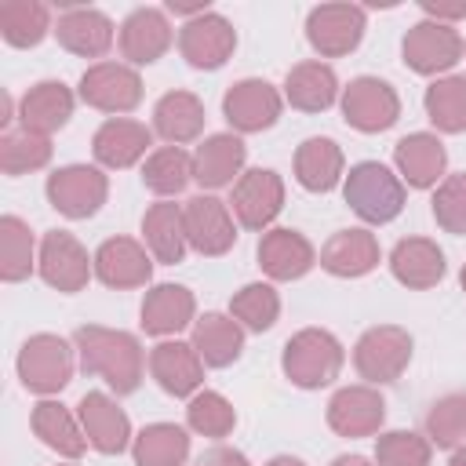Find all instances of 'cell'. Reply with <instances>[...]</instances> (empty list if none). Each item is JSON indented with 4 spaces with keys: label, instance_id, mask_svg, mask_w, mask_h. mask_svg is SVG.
Returning <instances> with one entry per match:
<instances>
[{
    "label": "cell",
    "instance_id": "d4e9b609",
    "mask_svg": "<svg viewBox=\"0 0 466 466\" xmlns=\"http://www.w3.org/2000/svg\"><path fill=\"white\" fill-rule=\"evenodd\" d=\"M393 160H397V171L404 175L408 186L415 189H430L437 186V178L444 175V164H448V153H444V142L430 131H415V135H404L393 149Z\"/></svg>",
    "mask_w": 466,
    "mask_h": 466
},
{
    "label": "cell",
    "instance_id": "e575fe53",
    "mask_svg": "<svg viewBox=\"0 0 466 466\" xmlns=\"http://www.w3.org/2000/svg\"><path fill=\"white\" fill-rule=\"evenodd\" d=\"M342 149L331 138H306L295 149V178L309 193H328L342 178Z\"/></svg>",
    "mask_w": 466,
    "mask_h": 466
},
{
    "label": "cell",
    "instance_id": "277c9868",
    "mask_svg": "<svg viewBox=\"0 0 466 466\" xmlns=\"http://www.w3.org/2000/svg\"><path fill=\"white\" fill-rule=\"evenodd\" d=\"M18 379L29 393H58L73 379V350L62 335L40 331L18 350Z\"/></svg>",
    "mask_w": 466,
    "mask_h": 466
},
{
    "label": "cell",
    "instance_id": "5bb4252c",
    "mask_svg": "<svg viewBox=\"0 0 466 466\" xmlns=\"http://www.w3.org/2000/svg\"><path fill=\"white\" fill-rule=\"evenodd\" d=\"M178 47H182V58L197 69H218L233 47H237V29L229 25V18L208 11L200 18H189L178 33Z\"/></svg>",
    "mask_w": 466,
    "mask_h": 466
},
{
    "label": "cell",
    "instance_id": "ac0fdd59",
    "mask_svg": "<svg viewBox=\"0 0 466 466\" xmlns=\"http://www.w3.org/2000/svg\"><path fill=\"white\" fill-rule=\"evenodd\" d=\"M95 273L106 288H142L153 277V262L138 240L109 237L95 251Z\"/></svg>",
    "mask_w": 466,
    "mask_h": 466
},
{
    "label": "cell",
    "instance_id": "1f68e13d",
    "mask_svg": "<svg viewBox=\"0 0 466 466\" xmlns=\"http://www.w3.org/2000/svg\"><path fill=\"white\" fill-rule=\"evenodd\" d=\"M153 127L164 142H193L204 127V102L193 91H167L153 109Z\"/></svg>",
    "mask_w": 466,
    "mask_h": 466
},
{
    "label": "cell",
    "instance_id": "30bf717a",
    "mask_svg": "<svg viewBox=\"0 0 466 466\" xmlns=\"http://www.w3.org/2000/svg\"><path fill=\"white\" fill-rule=\"evenodd\" d=\"M36 266H40V277H44L55 291L73 295V291H80V288L87 284L95 258H87L84 244H80L73 233L51 229V233H44V240H40V258H36Z\"/></svg>",
    "mask_w": 466,
    "mask_h": 466
},
{
    "label": "cell",
    "instance_id": "816d5d0a",
    "mask_svg": "<svg viewBox=\"0 0 466 466\" xmlns=\"http://www.w3.org/2000/svg\"><path fill=\"white\" fill-rule=\"evenodd\" d=\"M448 466H466V444L462 448H455V455H451V462Z\"/></svg>",
    "mask_w": 466,
    "mask_h": 466
},
{
    "label": "cell",
    "instance_id": "7bdbcfd3",
    "mask_svg": "<svg viewBox=\"0 0 466 466\" xmlns=\"http://www.w3.org/2000/svg\"><path fill=\"white\" fill-rule=\"evenodd\" d=\"M229 309H233V317H237L244 328H251V331H266V328L277 324L280 295H277L269 284H244V288L233 295Z\"/></svg>",
    "mask_w": 466,
    "mask_h": 466
},
{
    "label": "cell",
    "instance_id": "f5cc1de1",
    "mask_svg": "<svg viewBox=\"0 0 466 466\" xmlns=\"http://www.w3.org/2000/svg\"><path fill=\"white\" fill-rule=\"evenodd\" d=\"M459 280H462V291H466V266H462V277Z\"/></svg>",
    "mask_w": 466,
    "mask_h": 466
},
{
    "label": "cell",
    "instance_id": "cb8c5ba5",
    "mask_svg": "<svg viewBox=\"0 0 466 466\" xmlns=\"http://www.w3.org/2000/svg\"><path fill=\"white\" fill-rule=\"evenodd\" d=\"M153 142V131L138 120H127V116H109L95 138H91V153L98 164L106 167H131Z\"/></svg>",
    "mask_w": 466,
    "mask_h": 466
},
{
    "label": "cell",
    "instance_id": "f6af8a7d",
    "mask_svg": "<svg viewBox=\"0 0 466 466\" xmlns=\"http://www.w3.org/2000/svg\"><path fill=\"white\" fill-rule=\"evenodd\" d=\"M379 466H430V441L411 430H390L375 441Z\"/></svg>",
    "mask_w": 466,
    "mask_h": 466
},
{
    "label": "cell",
    "instance_id": "8d00e7d4",
    "mask_svg": "<svg viewBox=\"0 0 466 466\" xmlns=\"http://www.w3.org/2000/svg\"><path fill=\"white\" fill-rule=\"evenodd\" d=\"M193 178V157L182 146H160L149 153L146 167H142V186L157 197H175L189 186Z\"/></svg>",
    "mask_w": 466,
    "mask_h": 466
},
{
    "label": "cell",
    "instance_id": "e0dca14e",
    "mask_svg": "<svg viewBox=\"0 0 466 466\" xmlns=\"http://www.w3.org/2000/svg\"><path fill=\"white\" fill-rule=\"evenodd\" d=\"M80 426L87 433V444L98 448L102 455H120L131 441V422L124 408L102 390H91L80 397Z\"/></svg>",
    "mask_w": 466,
    "mask_h": 466
},
{
    "label": "cell",
    "instance_id": "bcb514c9",
    "mask_svg": "<svg viewBox=\"0 0 466 466\" xmlns=\"http://www.w3.org/2000/svg\"><path fill=\"white\" fill-rule=\"evenodd\" d=\"M433 218L448 233H466V171L448 175L433 193Z\"/></svg>",
    "mask_w": 466,
    "mask_h": 466
},
{
    "label": "cell",
    "instance_id": "d6a6232c",
    "mask_svg": "<svg viewBox=\"0 0 466 466\" xmlns=\"http://www.w3.org/2000/svg\"><path fill=\"white\" fill-rule=\"evenodd\" d=\"M193 350L200 353L204 364L226 368L244 350V328L233 317H226V313H204L193 324Z\"/></svg>",
    "mask_w": 466,
    "mask_h": 466
},
{
    "label": "cell",
    "instance_id": "7402d4cb",
    "mask_svg": "<svg viewBox=\"0 0 466 466\" xmlns=\"http://www.w3.org/2000/svg\"><path fill=\"white\" fill-rule=\"evenodd\" d=\"M69 116H73V91L62 80H40L18 102L22 127L36 131V135H51V131L66 127Z\"/></svg>",
    "mask_w": 466,
    "mask_h": 466
},
{
    "label": "cell",
    "instance_id": "52a82bcc",
    "mask_svg": "<svg viewBox=\"0 0 466 466\" xmlns=\"http://www.w3.org/2000/svg\"><path fill=\"white\" fill-rule=\"evenodd\" d=\"M342 116H346L350 127H357L364 135H375V131H386V127L397 124L400 98H397V91L386 80H379V76H357L342 91Z\"/></svg>",
    "mask_w": 466,
    "mask_h": 466
},
{
    "label": "cell",
    "instance_id": "d590c367",
    "mask_svg": "<svg viewBox=\"0 0 466 466\" xmlns=\"http://www.w3.org/2000/svg\"><path fill=\"white\" fill-rule=\"evenodd\" d=\"M51 29V11L40 0H0V33L11 47H36Z\"/></svg>",
    "mask_w": 466,
    "mask_h": 466
},
{
    "label": "cell",
    "instance_id": "7dc6e473",
    "mask_svg": "<svg viewBox=\"0 0 466 466\" xmlns=\"http://www.w3.org/2000/svg\"><path fill=\"white\" fill-rule=\"evenodd\" d=\"M200 466H251V462L244 459V451L218 444V448H211V451L204 455V462H200Z\"/></svg>",
    "mask_w": 466,
    "mask_h": 466
},
{
    "label": "cell",
    "instance_id": "44dd1931",
    "mask_svg": "<svg viewBox=\"0 0 466 466\" xmlns=\"http://www.w3.org/2000/svg\"><path fill=\"white\" fill-rule=\"evenodd\" d=\"M317 262L313 244L299 233V229H269L258 240V266L273 277V280H299L302 273H309V266Z\"/></svg>",
    "mask_w": 466,
    "mask_h": 466
},
{
    "label": "cell",
    "instance_id": "ffe728a7",
    "mask_svg": "<svg viewBox=\"0 0 466 466\" xmlns=\"http://www.w3.org/2000/svg\"><path fill=\"white\" fill-rule=\"evenodd\" d=\"M171 47V25L160 7H138L120 25V51L135 66L157 62Z\"/></svg>",
    "mask_w": 466,
    "mask_h": 466
},
{
    "label": "cell",
    "instance_id": "ba28073f",
    "mask_svg": "<svg viewBox=\"0 0 466 466\" xmlns=\"http://www.w3.org/2000/svg\"><path fill=\"white\" fill-rule=\"evenodd\" d=\"M462 51H466V47H462L459 29H451V25H444V22H433V18L415 22V25L404 33V44H400L404 62H408L415 73H422V76H433V73L451 69V66L462 58Z\"/></svg>",
    "mask_w": 466,
    "mask_h": 466
},
{
    "label": "cell",
    "instance_id": "9a60e30c",
    "mask_svg": "<svg viewBox=\"0 0 466 466\" xmlns=\"http://www.w3.org/2000/svg\"><path fill=\"white\" fill-rule=\"evenodd\" d=\"M222 113H226V120H229L237 131H244V135L266 131V127H273L277 116H280V95H277L273 84L248 76V80H237V84L226 91Z\"/></svg>",
    "mask_w": 466,
    "mask_h": 466
},
{
    "label": "cell",
    "instance_id": "836d02e7",
    "mask_svg": "<svg viewBox=\"0 0 466 466\" xmlns=\"http://www.w3.org/2000/svg\"><path fill=\"white\" fill-rule=\"evenodd\" d=\"M29 422H33V433H36L51 451H58V455H66V459H80V455H84L87 433H84V426L69 415V408H62L58 400H40V404L33 408Z\"/></svg>",
    "mask_w": 466,
    "mask_h": 466
},
{
    "label": "cell",
    "instance_id": "f546056e",
    "mask_svg": "<svg viewBox=\"0 0 466 466\" xmlns=\"http://www.w3.org/2000/svg\"><path fill=\"white\" fill-rule=\"evenodd\" d=\"M193 291L182 284H157L142 299V328L149 335H175L193 320Z\"/></svg>",
    "mask_w": 466,
    "mask_h": 466
},
{
    "label": "cell",
    "instance_id": "8992f818",
    "mask_svg": "<svg viewBox=\"0 0 466 466\" xmlns=\"http://www.w3.org/2000/svg\"><path fill=\"white\" fill-rule=\"evenodd\" d=\"M109 197V182L91 164H66L47 175V200L66 218H91Z\"/></svg>",
    "mask_w": 466,
    "mask_h": 466
},
{
    "label": "cell",
    "instance_id": "ab89813d",
    "mask_svg": "<svg viewBox=\"0 0 466 466\" xmlns=\"http://www.w3.org/2000/svg\"><path fill=\"white\" fill-rule=\"evenodd\" d=\"M33 273V233L18 215L0 218V277L7 284Z\"/></svg>",
    "mask_w": 466,
    "mask_h": 466
},
{
    "label": "cell",
    "instance_id": "9c48e42d",
    "mask_svg": "<svg viewBox=\"0 0 466 466\" xmlns=\"http://www.w3.org/2000/svg\"><path fill=\"white\" fill-rule=\"evenodd\" d=\"M80 98L102 113H131L142 102V76L124 62H98L84 69Z\"/></svg>",
    "mask_w": 466,
    "mask_h": 466
},
{
    "label": "cell",
    "instance_id": "f1b7e54d",
    "mask_svg": "<svg viewBox=\"0 0 466 466\" xmlns=\"http://www.w3.org/2000/svg\"><path fill=\"white\" fill-rule=\"evenodd\" d=\"M339 95V76L328 62H299L288 69L284 80V98L302 109V113H320L335 102Z\"/></svg>",
    "mask_w": 466,
    "mask_h": 466
},
{
    "label": "cell",
    "instance_id": "83f0119b",
    "mask_svg": "<svg viewBox=\"0 0 466 466\" xmlns=\"http://www.w3.org/2000/svg\"><path fill=\"white\" fill-rule=\"evenodd\" d=\"M390 269L404 288L426 291L444 277V251L430 237H404L390 255Z\"/></svg>",
    "mask_w": 466,
    "mask_h": 466
},
{
    "label": "cell",
    "instance_id": "d6986e66",
    "mask_svg": "<svg viewBox=\"0 0 466 466\" xmlns=\"http://www.w3.org/2000/svg\"><path fill=\"white\" fill-rule=\"evenodd\" d=\"M149 371L171 397H189L204 382V360L193 342H157L149 353Z\"/></svg>",
    "mask_w": 466,
    "mask_h": 466
},
{
    "label": "cell",
    "instance_id": "484cf974",
    "mask_svg": "<svg viewBox=\"0 0 466 466\" xmlns=\"http://www.w3.org/2000/svg\"><path fill=\"white\" fill-rule=\"evenodd\" d=\"M244 160H248V146L237 135H226V131L211 135L193 153V178L204 189H222L240 175Z\"/></svg>",
    "mask_w": 466,
    "mask_h": 466
},
{
    "label": "cell",
    "instance_id": "7a4b0ae2",
    "mask_svg": "<svg viewBox=\"0 0 466 466\" xmlns=\"http://www.w3.org/2000/svg\"><path fill=\"white\" fill-rule=\"evenodd\" d=\"M342 346L331 331L324 328H302L295 331L288 342H284V357H280V368L284 375L302 386V390H320L328 382L339 379L342 371Z\"/></svg>",
    "mask_w": 466,
    "mask_h": 466
},
{
    "label": "cell",
    "instance_id": "5b68a950",
    "mask_svg": "<svg viewBox=\"0 0 466 466\" xmlns=\"http://www.w3.org/2000/svg\"><path fill=\"white\" fill-rule=\"evenodd\" d=\"M411 360V335L397 324L368 328L353 346V364L368 382H393Z\"/></svg>",
    "mask_w": 466,
    "mask_h": 466
},
{
    "label": "cell",
    "instance_id": "6da1fadb",
    "mask_svg": "<svg viewBox=\"0 0 466 466\" xmlns=\"http://www.w3.org/2000/svg\"><path fill=\"white\" fill-rule=\"evenodd\" d=\"M76 350L80 368L87 375H98L116 393H135L142 382V346L131 331L84 324L76 328Z\"/></svg>",
    "mask_w": 466,
    "mask_h": 466
},
{
    "label": "cell",
    "instance_id": "2e32d148",
    "mask_svg": "<svg viewBox=\"0 0 466 466\" xmlns=\"http://www.w3.org/2000/svg\"><path fill=\"white\" fill-rule=\"evenodd\" d=\"M386 419V400L375 386H346L328 400V426L339 437H371Z\"/></svg>",
    "mask_w": 466,
    "mask_h": 466
},
{
    "label": "cell",
    "instance_id": "f907efd6",
    "mask_svg": "<svg viewBox=\"0 0 466 466\" xmlns=\"http://www.w3.org/2000/svg\"><path fill=\"white\" fill-rule=\"evenodd\" d=\"M266 466H306L302 459H295V455H277V459H269Z\"/></svg>",
    "mask_w": 466,
    "mask_h": 466
},
{
    "label": "cell",
    "instance_id": "b9f144b4",
    "mask_svg": "<svg viewBox=\"0 0 466 466\" xmlns=\"http://www.w3.org/2000/svg\"><path fill=\"white\" fill-rule=\"evenodd\" d=\"M426 437L437 448L466 444V393H444L426 411Z\"/></svg>",
    "mask_w": 466,
    "mask_h": 466
},
{
    "label": "cell",
    "instance_id": "681fc988",
    "mask_svg": "<svg viewBox=\"0 0 466 466\" xmlns=\"http://www.w3.org/2000/svg\"><path fill=\"white\" fill-rule=\"evenodd\" d=\"M331 466H371V462H368L364 455H339Z\"/></svg>",
    "mask_w": 466,
    "mask_h": 466
},
{
    "label": "cell",
    "instance_id": "4fadbf2b",
    "mask_svg": "<svg viewBox=\"0 0 466 466\" xmlns=\"http://www.w3.org/2000/svg\"><path fill=\"white\" fill-rule=\"evenodd\" d=\"M229 204H233L240 226H248V229H266V226L280 215V208H284V182H280V175L269 171V167H251V171H244V175L237 178Z\"/></svg>",
    "mask_w": 466,
    "mask_h": 466
},
{
    "label": "cell",
    "instance_id": "74e56055",
    "mask_svg": "<svg viewBox=\"0 0 466 466\" xmlns=\"http://www.w3.org/2000/svg\"><path fill=\"white\" fill-rule=\"evenodd\" d=\"M189 437L175 422H153L135 437V466H182Z\"/></svg>",
    "mask_w": 466,
    "mask_h": 466
},
{
    "label": "cell",
    "instance_id": "f35d334b",
    "mask_svg": "<svg viewBox=\"0 0 466 466\" xmlns=\"http://www.w3.org/2000/svg\"><path fill=\"white\" fill-rule=\"evenodd\" d=\"M426 116L437 131H466V76H441L426 87Z\"/></svg>",
    "mask_w": 466,
    "mask_h": 466
},
{
    "label": "cell",
    "instance_id": "7c38bea8",
    "mask_svg": "<svg viewBox=\"0 0 466 466\" xmlns=\"http://www.w3.org/2000/svg\"><path fill=\"white\" fill-rule=\"evenodd\" d=\"M182 218H186V240L200 255H226L237 240V226H233L229 208L211 193L186 200Z\"/></svg>",
    "mask_w": 466,
    "mask_h": 466
},
{
    "label": "cell",
    "instance_id": "3957f363",
    "mask_svg": "<svg viewBox=\"0 0 466 466\" xmlns=\"http://www.w3.org/2000/svg\"><path fill=\"white\" fill-rule=\"evenodd\" d=\"M346 204L364 218V222H390L404 208V182L379 160H360L346 175Z\"/></svg>",
    "mask_w": 466,
    "mask_h": 466
},
{
    "label": "cell",
    "instance_id": "8fae6325",
    "mask_svg": "<svg viewBox=\"0 0 466 466\" xmlns=\"http://www.w3.org/2000/svg\"><path fill=\"white\" fill-rule=\"evenodd\" d=\"M306 36L324 58L350 55L364 36V7H357V4H320L306 18Z\"/></svg>",
    "mask_w": 466,
    "mask_h": 466
},
{
    "label": "cell",
    "instance_id": "60d3db41",
    "mask_svg": "<svg viewBox=\"0 0 466 466\" xmlns=\"http://www.w3.org/2000/svg\"><path fill=\"white\" fill-rule=\"evenodd\" d=\"M51 160V138L47 135H36V131H4L0 138V167L4 175H25V171H36Z\"/></svg>",
    "mask_w": 466,
    "mask_h": 466
},
{
    "label": "cell",
    "instance_id": "4dcf8cb0",
    "mask_svg": "<svg viewBox=\"0 0 466 466\" xmlns=\"http://www.w3.org/2000/svg\"><path fill=\"white\" fill-rule=\"evenodd\" d=\"M142 233H146V244H149L157 262H164V266L182 262L189 240H186V218H182L178 204H171V200L153 204L142 215Z\"/></svg>",
    "mask_w": 466,
    "mask_h": 466
},
{
    "label": "cell",
    "instance_id": "603a6c76",
    "mask_svg": "<svg viewBox=\"0 0 466 466\" xmlns=\"http://www.w3.org/2000/svg\"><path fill=\"white\" fill-rule=\"evenodd\" d=\"M55 36L66 51H73L80 58H98L113 44V22L95 7H66L58 15Z\"/></svg>",
    "mask_w": 466,
    "mask_h": 466
},
{
    "label": "cell",
    "instance_id": "c3c4849f",
    "mask_svg": "<svg viewBox=\"0 0 466 466\" xmlns=\"http://www.w3.org/2000/svg\"><path fill=\"white\" fill-rule=\"evenodd\" d=\"M422 11L433 22H444L448 25V18H466V0L462 4H422Z\"/></svg>",
    "mask_w": 466,
    "mask_h": 466
},
{
    "label": "cell",
    "instance_id": "4316f807",
    "mask_svg": "<svg viewBox=\"0 0 466 466\" xmlns=\"http://www.w3.org/2000/svg\"><path fill=\"white\" fill-rule=\"evenodd\" d=\"M320 266L331 277H364L379 266V240L368 229H339L320 251Z\"/></svg>",
    "mask_w": 466,
    "mask_h": 466
},
{
    "label": "cell",
    "instance_id": "ee69618b",
    "mask_svg": "<svg viewBox=\"0 0 466 466\" xmlns=\"http://www.w3.org/2000/svg\"><path fill=\"white\" fill-rule=\"evenodd\" d=\"M186 419H189V430H197V433H204V437H211V441L226 437V433L237 426L233 404H229L222 393H215V390L197 393V397L189 400V408H186Z\"/></svg>",
    "mask_w": 466,
    "mask_h": 466
}]
</instances>
